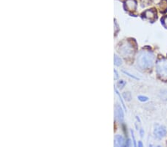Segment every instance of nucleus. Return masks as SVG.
Wrapping results in <instances>:
<instances>
[{"label":"nucleus","instance_id":"nucleus-1","mask_svg":"<svg viewBox=\"0 0 167 147\" xmlns=\"http://www.w3.org/2000/svg\"><path fill=\"white\" fill-rule=\"evenodd\" d=\"M154 62V54L149 51H141L137 57V64L141 69H149Z\"/></svg>","mask_w":167,"mask_h":147},{"label":"nucleus","instance_id":"nucleus-2","mask_svg":"<svg viewBox=\"0 0 167 147\" xmlns=\"http://www.w3.org/2000/svg\"><path fill=\"white\" fill-rule=\"evenodd\" d=\"M119 53L125 58H129L133 56L135 53V48L133 45L129 42H125L119 46Z\"/></svg>","mask_w":167,"mask_h":147},{"label":"nucleus","instance_id":"nucleus-3","mask_svg":"<svg viewBox=\"0 0 167 147\" xmlns=\"http://www.w3.org/2000/svg\"><path fill=\"white\" fill-rule=\"evenodd\" d=\"M156 72L163 79H167V60L160 59L156 63Z\"/></svg>","mask_w":167,"mask_h":147},{"label":"nucleus","instance_id":"nucleus-4","mask_svg":"<svg viewBox=\"0 0 167 147\" xmlns=\"http://www.w3.org/2000/svg\"><path fill=\"white\" fill-rule=\"evenodd\" d=\"M154 134L155 135V137L158 139H162L163 138H164L166 134V129L164 126H160V125H156L154 126Z\"/></svg>","mask_w":167,"mask_h":147},{"label":"nucleus","instance_id":"nucleus-5","mask_svg":"<svg viewBox=\"0 0 167 147\" xmlns=\"http://www.w3.org/2000/svg\"><path fill=\"white\" fill-rule=\"evenodd\" d=\"M115 116L119 121H123V111L122 108L118 105L115 107Z\"/></svg>","mask_w":167,"mask_h":147},{"label":"nucleus","instance_id":"nucleus-6","mask_svg":"<svg viewBox=\"0 0 167 147\" xmlns=\"http://www.w3.org/2000/svg\"><path fill=\"white\" fill-rule=\"evenodd\" d=\"M136 2L135 0H126V8L128 11H134L136 9Z\"/></svg>","mask_w":167,"mask_h":147},{"label":"nucleus","instance_id":"nucleus-7","mask_svg":"<svg viewBox=\"0 0 167 147\" xmlns=\"http://www.w3.org/2000/svg\"><path fill=\"white\" fill-rule=\"evenodd\" d=\"M143 15H144V17L146 19H149V20L152 21V22L154 21V19H156V13L153 10H148L146 11H145Z\"/></svg>","mask_w":167,"mask_h":147},{"label":"nucleus","instance_id":"nucleus-8","mask_svg":"<svg viewBox=\"0 0 167 147\" xmlns=\"http://www.w3.org/2000/svg\"><path fill=\"white\" fill-rule=\"evenodd\" d=\"M126 145L125 140L123 137L121 135H116L115 139V146H123Z\"/></svg>","mask_w":167,"mask_h":147},{"label":"nucleus","instance_id":"nucleus-9","mask_svg":"<svg viewBox=\"0 0 167 147\" xmlns=\"http://www.w3.org/2000/svg\"><path fill=\"white\" fill-rule=\"evenodd\" d=\"M115 65L117 66H120V65L122 64V60L117 55H115Z\"/></svg>","mask_w":167,"mask_h":147},{"label":"nucleus","instance_id":"nucleus-10","mask_svg":"<svg viewBox=\"0 0 167 147\" xmlns=\"http://www.w3.org/2000/svg\"><path fill=\"white\" fill-rule=\"evenodd\" d=\"M123 97L124 98H125V100H131V94H130L129 92L124 93Z\"/></svg>","mask_w":167,"mask_h":147},{"label":"nucleus","instance_id":"nucleus-11","mask_svg":"<svg viewBox=\"0 0 167 147\" xmlns=\"http://www.w3.org/2000/svg\"><path fill=\"white\" fill-rule=\"evenodd\" d=\"M138 99H139L140 101H142V102H146V101H147V100H148V98L147 97L144 96H139L138 97Z\"/></svg>","mask_w":167,"mask_h":147},{"label":"nucleus","instance_id":"nucleus-12","mask_svg":"<svg viewBox=\"0 0 167 147\" xmlns=\"http://www.w3.org/2000/svg\"><path fill=\"white\" fill-rule=\"evenodd\" d=\"M161 22L163 23V25L165 27H166L167 28V17H163V19H161Z\"/></svg>","mask_w":167,"mask_h":147},{"label":"nucleus","instance_id":"nucleus-13","mask_svg":"<svg viewBox=\"0 0 167 147\" xmlns=\"http://www.w3.org/2000/svg\"><path fill=\"white\" fill-rule=\"evenodd\" d=\"M125 84H126V83H125L123 80H120L118 83L119 87H120V88H121V89H122V88H123V86L125 85Z\"/></svg>","mask_w":167,"mask_h":147},{"label":"nucleus","instance_id":"nucleus-14","mask_svg":"<svg viewBox=\"0 0 167 147\" xmlns=\"http://www.w3.org/2000/svg\"><path fill=\"white\" fill-rule=\"evenodd\" d=\"M115 79H117V78H118V75H117V71H116V70H115Z\"/></svg>","mask_w":167,"mask_h":147},{"label":"nucleus","instance_id":"nucleus-15","mask_svg":"<svg viewBox=\"0 0 167 147\" xmlns=\"http://www.w3.org/2000/svg\"><path fill=\"white\" fill-rule=\"evenodd\" d=\"M139 145H140V146H142V143H139Z\"/></svg>","mask_w":167,"mask_h":147}]
</instances>
